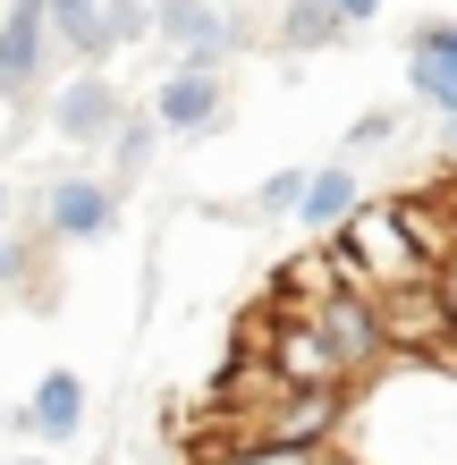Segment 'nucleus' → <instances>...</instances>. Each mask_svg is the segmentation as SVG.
<instances>
[{"label": "nucleus", "instance_id": "393cba45", "mask_svg": "<svg viewBox=\"0 0 457 465\" xmlns=\"http://www.w3.org/2000/svg\"><path fill=\"white\" fill-rule=\"evenodd\" d=\"M449 212H457V195H449Z\"/></svg>", "mask_w": 457, "mask_h": 465}, {"label": "nucleus", "instance_id": "dca6fc26", "mask_svg": "<svg viewBox=\"0 0 457 465\" xmlns=\"http://www.w3.org/2000/svg\"><path fill=\"white\" fill-rule=\"evenodd\" d=\"M305 178H313V170H272V178L254 186V212H263V221H272V212H297V203H305Z\"/></svg>", "mask_w": 457, "mask_h": 465}, {"label": "nucleus", "instance_id": "412c9836", "mask_svg": "<svg viewBox=\"0 0 457 465\" xmlns=\"http://www.w3.org/2000/svg\"><path fill=\"white\" fill-rule=\"evenodd\" d=\"M0 229H9V178H0Z\"/></svg>", "mask_w": 457, "mask_h": 465}, {"label": "nucleus", "instance_id": "9b49d317", "mask_svg": "<svg viewBox=\"0 0 457 465\" xmlns=\"http://www.w3.org/2000/svg\"><path fill=\"white\" fill-rule=\"evenodd\" d=\"M364 212V178L347 170V161H322V170L305 178V203H297V221L313 229V237H339L347 221Z\"/></svg>", "mask_w": 457, "mask_h": 465}, {"label": "nucleus", "instance_id": "5701e85b", "mask_svg": "<svg viewBox=\"0 0 457 465\" xmlns=\"http://www.w3.org/2000/svg\"><path fill=\"white\" fill-rule=\"evenodd\" d=\"M9 465H51V457H9Z\"/></svg>", "mask_w": 457, "mask_h": 465}, {"label": "nucleus", "instance_id": "a211bd4d", "mask_svg": "<svg viewBox=\"0 0 457 465\" xmlns=\"http://www.w3.org/2000/svg\"><path fill=\"white\" fill-rule=\"evenodd\" d=\"M432 288H441V313H449V331H457V254L432 271Z\"/></svg>", "mask_w": 457, "mask_h": 465}, {"label": "nucleus", "instance_id": "4be33fe9", "mask_svg": "<svg viewBox=\"0 0 457 465\" xmlns=\"http://www.w3.org/2000/svg\"><path fill=\"white\" fill-rule=\"evenodd\" d=\"M331 465H364V457H339V449H331Z\"/></svg>", "mask_w": 457, "mask_h": 465}, {"label": "nucleus", "instance_id": "f3484780", "mask_svg": "<svg viewBox=\"0 0 457 465\" xmlns=\"http://www.w3.org/2000/svg\"><path fill=\"white\" fill-rule=\"evenodd\" d=\"M390 135H398V111H364L356 127H347V144H356V153H373V144H390Z\"/></svg>", "mask_w": 457, "mask_h": 465}, {"label": "nucleus", "instance_id": "f8f14e48", "mask_svg": "<svg viewBox=\"0 0 457 465\" xmlns=\"http://www.w3.org/2000/svg\"><path fill=\"white\" fill-rule=\"evenodd\" d=\"M51 9V35H60V51H76L85 68H102L119 51V25H111V0H43Z\"/></svg>", "mask_w": 457, "mask_h": 465}, {"label": "nucleus", "instance_id": "1a4fd4ad", "mask_svg": "<svg viewBox=\"0 0 457 465\" xmlns=\"http://www.w3.org/2000/svg\"><path fill=\"white\" fill-rule=\"evenodd\" d=\"M153 119H161V135L221 127V76H212V68H170V76H161V94H153Z\"/></svg>", "mask_w": 457, "mask_h": 465}, {"label": "nucleus", "instance_id": "b1692460", "mask_svg": "<svg viewBox=\"0 0 457 465\" xmlns=\"http://www.w3.org/2000/svg\"><path fill=\"white\" fill-rule=\"evenodd\" d=\"M212 9H237V0H212Z\"/></svg>", "mask_w": 457, "mask_h": 465}, {"label": "nucleus", "instance_id": "4468645a", "mask_svg": "<svg viewBox=\"0 0 457 465\" xmlns=\"http://www.w3.org/2000/svg\"><path fill=\"white\" fill-rule=\"evenodd\" d=\"M347 25L331 17V0H288L280 9V51H331Z\"/></svg>", "mask_w": 457, "mask_h": 465}, {"label": "nucleus", "instance_id": "7ed1b4c3", "mask_svg": "<svg viewBox=\"0 0 457 465\" xmlns=\"http://www.w3.org/2000/svg\"><path fill=\"white\" fill-rule=\"evenodd\" d=\"M305 322H313V339L331 347V364H339V372H364L373 355L390 347V331H382V305H373L364 288H347V280H339L331 296H322V305H313Z\"/></svg>", "mask_w": 457, "mask_h": 465}, {"label": "nucleus", "instance_id": "20e7f679", "mask_svg": "<svg viewBox=\"0 0 457 465\" xmlns=\"http://www.w3.org/2000/svg\"><path fill=\"white\" fill-rule=\"evenodd\" d=\"M51 127H60V144H76V153H111V135L127 127V102H119V85L102 68H76L60 85V102H51Z\"/></svg>", "mask_w": 457, "mask_h": 465}, {"label": "nucleus", "instance_id": "0eeeda50", "mask_svg": "<svg viewBox=\"0 0 457 465\" xmlns=\"http://www.w3.org/2000/svg\"><path fill=\"white\" fill-rule=\"evenodd\" d=\"M407 85H415V102H432V111L449 119V135H457V17L415 25V43H407Z\"/></svg>", "mask_w": 457, "mask_h": 465}, {"label": "nucleus", "instance_id": "39448f33", "mask_svg": "<svg viewBox=\"0 0 457 465\" xmlns=\"http://www.w3.org/2000/svg\"><path fill=\"white\" fill-rule=\"evenodd\" d=\"M43 229L60 237V245H102V237L119 229V186H111V178H85V170L51 178V195H43Z\"/></svg>", "mask_w": 457, "mask_h": 465}, {"label": "nucleus", "instance_id": "f03ea898", "mask_svg": "<svg viewBox=\"0 0 457 465\" xmlns=\"http://www.w3.org/2000/svg\"><path fill=\"white\" fill-rule=\"evenodd\" d=\"M51 60H60L51 9H43V0H9V9H0V102H25V94H43Z\"/></svg>", "mask_w": 457, "mask_h": 465}, {"label": "nucleus", "instance_id": "aec40b11", "mask_svg": "<svg viewBox=\"0 0 457 465\" xmlns=\"http://www.w3.org/2000/svg\"><path fill=\"white\" fill-rule=\"evenodd\" d=\"M331 17L339 25H373V17H382V0H331Z\"/></svg>", "mask_w": 457, "mask_h": 465}, {"label": "nucleus", "instance_id": "ddd939ff", "mask_svg": "<svg viewBox=\"0 0 457 465\" xmlns=\"http://www.w3.org/2000/svg\"><path fill=\"white\" fill-rule=\"evenodd\" d=\"M153 144H161V119L153 111H127V127L111 135V186H136L153 170Z\"/></svg>", "mask_w": 457, "mask_h": 465}, {"label": "nucleus", "instance_id": "6ab92c4d", "mask_svg": "<svg viewBox=\"0 0 457 465\" xmlns=\"http://www.w3.org/2000/svg\"><path fill=\"white\" fill-rule=\"evenodd\" d=\"M17 280H25V245L0 237V288H17Z\"/></svg>", "mask_w": 457, "mask_h": 465}, {"label": "nucleus", "instance_id": "2eb2a0df", "mask_svg": "<svg viewBox=\"0 0 457 465\" xmlns=\"http://www.w3.org/2000/svg\"><path fill=\"white\" fill-rule=\"evenodd\" d=\"M204 465H331V449H288V440H237Z\"/></svg>", "mask_w": 457, "mask_h": 465}, {"label": "nucleus", "instance_id": "6e6552de", "mask_svg": "<svg viewBox=\"0 0 457 465\" xmlns=\"http://www.w3.org/2000/svg\"><path fill=\"white\" fill-rule=\"evenodd\" d=\"M25 431H35L43 449H68L76 431H85V372L51 364V372L35 381V398H25Z\"/></svg>", "mask_w": 457, "mask_h": 465}, {"label": "nucleus", "instance_id": "9d476101", "mask_svg": "<svg viewBox=\"0 0 457 465\" xmlns=\"http://www.w3.org/2000/svg\"><path fill=\"white\" fill-rule=\"evenodd\" d=\"M373 305H382L390 347H441V339H457V331H449V313H441V288H432V280L390 288V296H373Z\"/></svg>", "mask_w": 457, "mask_h": 465}, {"label": "nucleus", "instance_id": "f257e3e1", "mask_svg": "<svg viewBox=\"0 0 457 465\" xmlns=\"http://www.w3.org/2000/svg\"><path fill=\"white\" fill-rule=\"evenodd\" d=\"M339 271H347V288H364V296H390V288L432 280V262H423V245L407 237L398 203H364L356 221L339 229Z\"/></svg>", "mask_w": 457, "mask_h": 465}, {"label": "nucleus", "instance_id": "423d86ee", "mask_svg": "<svg viewBox=\"0 0 457 465\" xmlns=\"http://www.w3.org/2000/svg\"><path fill=\"white\" fill-rule=\"evenodd\" d=\"M153 43L170 51L178 68H212L221 76V60H229V9H212V0H153Z\"/></svg>", "mask_w": 457, "mask_h": 465}]
</instances>
